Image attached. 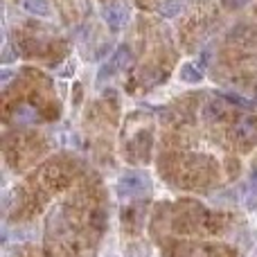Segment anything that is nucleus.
<instances>
[{"instance_id":"8","label":"nucleus","mask_w":257,"mask_h":257,"mask_svg":"<svg viewBox=\"0 0 257 257\" xmlns=\"http://www.w3.org/2000/svg\"><path fill=\"white\" fill-rule=\"evenodd\" d=\"M34 117H36V111L32 106H21L16 111V120L18 122H32Z\"/></svg>"},{"instance_id":"6","label":"nucleus","mask_w":257,"mask_h":257,"mask_svg":"<svg viewBox=\"0 0 257 257\" xmlns=\"http://www.w3.org/2000/svg\"><path fill=\"white\" fill-rule=\"evenodd\" d=\"M23 7L30 14H36V16H48L50 14L48 0H23Z\"/></svg>"},{"instance_id":"1","label":"nucleus","mask_w":257,"mask_h":257,"mask_svg":"<svg viewBox=\"0 0 257 257\" xmlns=\"http://www.w3.org/2000/svg\"><path fill=\"white\" fill-rule=\"evenodd\" d=\"M147 190H149V181L138 172H126L117 178V192L120 194L133 196V194H142Z\"/></svg>"},{"instance_id":"5","label":"nucleus","mask_w":257,"mask_h":257,"mask_svg":"<svg viewBox=\"0 0 257 257\" xmlns=\"http://www.w3.org/2000/svg\"><path fill=\"white\" fill-rule=\"evenodd\" d=\"M178 77H181V81H185V84H199V81L203 79V72H201L194 63H183Z\"/></svg>"},{"instance_id":"10","label":"nucleus","mask_w":257,"mask_h":257,"mask_svg":"<svg viewBox=\"0 0 257 257\" xmlns=\"http://www.w3.org/2000/svg\"><path fill=\"white\" fill-rule=\"evenodd\" d=\"M255 104H257V88H255Z\"/></svg>"},{"instance_id":"3","label":"nucleus","mask_w":257,"mask_h":257,"mask_svg":"<svg viewBox=\"0 0 257 257\" xmlns=\"http://www.w3.org/2000/svg\"><path fill=\"white\" fill-rule=\"evenodd\" d=\"M235 136L241 145H250V142H257V120L253 117H246L239 124L235 126Z\"/></svg>"},{"instance_id":"4","label":"nucleus","mask_w":257,"mask_h":257,"mask_svg":"<svg viewBox=\"0 0 257 257\" xmlns=\"http://www.w3.org/2000/svg\"><path fill=\"white\" fill-rule=\"evenodd\" d=\"M124 18H126V12H124V7L122 5H108L106 9H104V21L108 23V27H113V30H120L122 27V23H124Z\"/></svg>"},{"instance_id":"7","label":"nucleus","mask_w":257,"mask_h":257,"mask_svg":"<svg viewBox=\"0 0 257 257\" xmlns=\"http://www.w3.org/2000/svg\"><path fill=\"white\" fill-rule=\"evenodd\" d=\"M183 9V0H165L163 5H160V16H165V18H172V16H176L178 12Z\"/></svg>"},{"instance_id":"2","label":"nucleus","mask_w":257,"mask_h":257,"mask_svg":"<svg viewBox=\"0 0 257 257\" xmlns=\"http://www.w3.org/2000/svg\"><path fill=\"white\" fill-rule=\"evenodd\" d=\"M128 61H131V50H128V45H120V48L115 50V54L111 57V61H108V66L102 68V72H99V79H104V77H111L115 75L117 70H124L128 66Z\"/></svg>"},{"instance_id":"9","label":"nucleus","mask_w":257,"mask_h":257,"mask_svg":"<svg viewBox=\"0 0 257 257\" xmlns=\"http://www.w3.org/2000/svg\"><path fill=\"white\" fill-rule=\"evenodd\" d=\"M248 0H223V5L226 7H230V9H235V7H241V5H246Z\"/></svg>"}]
</instances>
